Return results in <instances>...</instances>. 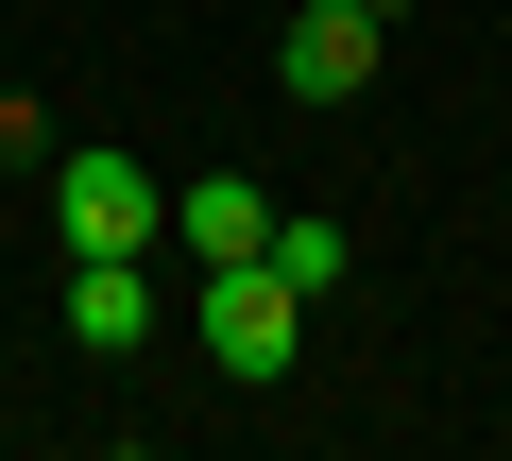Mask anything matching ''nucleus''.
I'll use <instances>...</instances> for the list:
<instances>
[{
	"label": "nucleus",
	"instance_id": "nucleus-6",
	"mask_svg": "<svg viewBox=\"0 0 512 461\" xmlns=\"http://www.w3.org/2000/svg\"><path fill=\"white\" fill-rule=\"evenodd\" d=\"M274 274H291V291L325 308V291L359 274V240H342V222H325V205H291V222H274Z\"/></svg>",
	"mask_w": 512,
	"mask_h": 461
},
{
	"label": "nucleus",
	"instance_id": "nucleus-3",
	"mask_svg": "<svg viewBox=\"0 0 512 461\" xmlns=\"http://www.w3.org/2000/svg\"><path fill=\"white\" fill-rule=\"evenodd\" d=\"M376 35H393L376 0H308V18L274 35V86H291V103H359V86H376Z\"/></svg>",
	"mask_w": 512,
	"mask_h": 461
},
{
	"label": "nucleus",
	"instance_id": "nucleus-1",
	"mask_svg": "<svg viewBox=\"0 0 512 461\" xmlns=\"http://www.w3.org/2000/svg\"><path fill=\"white\" fill-rule=\"evenodd\" d=\"M188 325H205V359H222L239 393H274V376L308 359V291H291L274 257H222V274L188 291Z\"/></svg>",
	"mask_w": 512,
	"mask_h": 461
},
{
	"label": "nucleus",
	"instance_id": "nucleus-2",
	"mask_svg": "<svg viewBox=\"0 0 512 461\" xmlns=\"http://www.w3.org/2000/svg\"><path fill=\"white\" fill-rule=\"evenodd\" d=\"M52 222H69V257H154L171 240V188L120 137H86V154H52Z\"/></svg>",
	"mask_w": 512,
	"mask_h": 461
},
{
	"label": "nucleus",
	"instance_id": "nucleus-4",
	"mask_svg": "<svg viewBox=\"0 0 512 461\" xmlns=\"http://www.w3.org/2000/svg\"><path fill=\"white\" fill-rule=\"evenodd\" d=\"M274 188H256V171H205V188H171V257L188 274H222V257H274Z\"/></svg>",
	"mask_w": 512,
	"mask_h": 461
},
{
	"label": "nucleus",
	"instance_id": "nucleus-5",
	"mask_svg": "<svg viewBox=\"0 0 512 461\" xmlns=\"http://www.w3.org/2000/svg\"><path fill=\"white\" fill-rule=\"evenodd\" d=\"M69 342H86V359H137V342H154V274H137V257H69Z\"/></svg>",
	"mask_w": 512,
	"mask_h": 461
},
{
	"label": "nucleus",
	"instance_id": "nucleus-7",
	"mask_svg": "<svg viewBox=\"0 0 512 461\" xmlns=\"http://www.w3.org/2000/svg\"><path fill=\"white\" fill-rule=\"evenodd\" d=\"M35 154H52V120H35V103H0V171H35Z\"/></svg>",
	"mask_w": 512,
	"mask_h": 461
},
{
	"label": "nucleus",
	"instance_id": "nucleus-8",
	"mask_svg": "<svg viewBox=\"0 0 512 461\" xmlns=\"http://www.w3.org/2000/svg\"><path fill=\"white\" fill-rule=\"evenodd\" d=\"M376 18H410V0H376Z\"/></svg>",
	"mask_w": 512,
	"mask_h": 461
}]
</instances>
